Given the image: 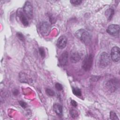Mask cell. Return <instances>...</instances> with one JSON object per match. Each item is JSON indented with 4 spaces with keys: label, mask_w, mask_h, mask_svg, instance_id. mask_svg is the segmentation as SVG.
Instances as JSON below:
<instances>
[{
    "label": "cell",
    "mask_w": 120,
    "mask_h": 120,
    "mask_svg": "<svg viewBox=\"0 0 120 120\" xmlns=\"http://www.w3.org/2000/svg\"><path fill=\"white\" fill-rule=\"evenodd\" d=\"M75 37L82 42L86 45L90 44L91 41V35L90 33L84 29H80L75 33Z\"/></svg>",
    "instance_id": "cell-1"
},
{
    "label": "cell",
    "mask_w": 120,
    "mask_h": 120,
    "mask_svg": "<svg viewBox=\"0 0 120 120\" xmlns=\"http://www.w3.org/2000/svg\"><path fill=\"white\" fill-rule=\"evenodd\" d=\"M119 86V81L116 78H112L108 80L105 83V87L110 92H113L117 90Z\"/></svg>",
    "instance_id": "cell-2"
},
{
    "label": "cell",
    "mask_w": 120,
    "mask_h": 120,
    "mask_svg": "<svg viewBox=\"0 0 120 120\" xmlns=\"http://www.w3.org/2000/svg\"><path fill=\"white\" fill-rule=\"evenodd\" d=\"M111 62V57L106 52H103L100 55L99 58V65L102 68L107 67Z\"/></svg>",
    "instance_id": "cell-3"
},
{
    "label": "cell",
    "mask_w": 120,
    "mask_h": 120,
    "mask_svg": "<svg viewBox=\"0 0 120 120\" xmlns=\"http://www.w3.org/2000/svg\"><path fill=\"white\" fill-rule=\"evenodd\" d=\"M93 56L91 54L87 55L82 62V68L85 71L90 70L92 67Z\"/></svg>",
    "instance_id": "cell-4"
},
{
    "label": "cell",
    "mask_w": 120,
    "mask_h": 120,
    "mask_svg": "<svg viewBox=\"0 0 120 120\" xmlns=\"http://www.w3.org/2000/svg\"><path fill=\"white\" fill-rule=\"evenodd\" d=\"M23 11L28 19H31L33 17V8L31 3L26 1L23 7Z\"/></svg>",
    "instance_id": "cell-5"
},
{
    "label": "cell",
    "mask_w": 120,
    "mask_h": 120,
    "mask_svg": "<svg viewBox=\"0 0 120 120\" xmlns=\"http://www.w3.org/2000/svg\"><path fill=\"white\" fill-rule=\"evenodd\" d=\"M107 32L113 36H117L120 33V26L118 24H110L106 30Z\"/></svg>",
    "instance_id": "cell-6"
},
{
    "label": "cell",
    "mask_w": 120,
    "mask_h": 120,
    "mask_svg": "<svg viewBox=\"0 0 120 120\" xmlns=\"http://www.w3.org/2000/svg\"><path fill=\"white\" fill-rule=\"evenodd\" d=\"M111 57L114 62H118L120 60V50L118 46L113 47L111 51Z\"/></svg>",
    "instance_id": "cell-7"
},
{
    "label": "cell",
    "mask_w": 120,
    "mask_h": 120,
    "mask_svg": "<svg viewBox=\"0 0 120 120\" xmlns=\"http://www.w3.org/2000/svg\"><path fill=\"white\" fill-rule=\"evenodd\" d=\"M51 27L50 24L47 22H42L40 25V30L41 33L44 36H47L51 31Z\"/></svg>",
    "instance_id": "cell-8"
},
{
    "label": "cell",
    "mask_w": 120,
    "mask_h": 120,
    "mask_svg": "<svg viewBox=\"0 0 120 120\" xmlns=\"http://www.w3.org/2000/svg\"><path fill=\"white\" fill-rule=\"evenodd\" d=\"M17 15L19 18L20 22L25 26H27L29 25L28 18L24 14L23 11L19 9L17 12Z\"/></svg>",
    "instance_id": "cell-9"
},
{
    "label": "cell",
    "mask_w": 120,
    "mask_h": 120,
    "mask_svg": "<svg viewBox=\"0 0 120 120\" xmlns=\"http://www.w3.org/2000/svg\"><path fill=\"white\" fill-rule=\"evenodd\" d=\"M67 44V38L66 36L62 35L60 36L57 41V46L60 49L64 48Z\"/></svg>",
    "instance_id": "cell-10"
},
{
    "label": "cell",
    "mask_w": 120,
    "mask_h": 120,
    "mask_svg": "<svg viewBox=\"0 0 120 120\" xmlns=\"http://www.w3.org/2000/svg\"><path fill=\"white\" fill-rule=\"evenodd\" d=\"M68 52L65 51L60 55L59 58V63L60 66H64L67 65L68 61Z\"/></svg>",
    "instance_id": "cell-11"
},
{
    "label": "cell",
    "mask_w": 120,
    "mask_h": 120,
    "mask_svg": "<svg viewBox=\"0 0 120 120\" xmlns=\"http://www.w3.org/2000/svg\"><path fill=\"white\" fill-rule=\"evenodd\" d=\"M81 58V54L77 51H72L70 55V60L73 63H77L80 60Z\"/></svg>",
    "instance_id": "cell-12"
},
{
    "label": "cell",
    "mask_w": 120,
    "mask_h": 120,
    "mask_svg": "<svg viewBox=\"0 0 120 120\" xmlns=\"http://www.w3.org/2000/svg\"><path fill=\"white\" fill-rule=\"evenodd\" d=\"M53 110L59 116H61L62 114L63 109L62 106L58 104V103H55L53 105Z\"/></svg>",
    "instance_id": "cell-13"
},
{
    "label": "cell",
    "mask_w": 120,
    "mask_h": 120,
    "mask_svg": "<svg viewBox=\"0 0 120 120\" xmlns=\"http://www.w3.org/2000/svg\"><path fill=\"white\" fill-rule=\"evenodd\" d=\"M19 80L20 82L23 83H28V78L27 75L24 72H20L19 74Z\"/></svg>",
    "instance_id": "cell-14"
},
{
    "label": "cell",
    "mask_w": 120,
    "mask_h": 120,
    "mask_svg": "<svg viewBox=\"0 0 120 120\" xmlns=\"http://www.w3.org/2000/svg\"><path fill=\"white\" fill-rule=\"evenodd\" d=\"M105 14L107 20L110 21L112 19L114 15V10L112 8H108L105 11Z\"/></svg>",
    "instance_id": "cell-15"
},
{
    "label": "cell",
    "mask_w": 120,
    "mask_h": 120,
    "mask_svg": "<svg viewBox=\"0 0 120 120\" xmlns=\"http://www.w3.org/2000/svg\"><path fill=\"white\" fill-rule=\"evenodd\" d=\"M70 114L73 118H76L79 116V112L75 109L72 108L70 110Z\"/></svg>",
    "instance_id": "cell-16"
},
{
    "label": "cell",
    "mask_w": 120,
    "mask_h": 120,
    "mask_svg": "<svg viewBox=\"0 0 120 120\" xmlns=\"http://www.w3.org/2000/svg\"><path fill=\"white\" fill-rule=\"evenodd\" d=\"M72 91L73 94L77 96H80L82 95V92L80 89L76 87H72Z\"/></svg>",
    "instance_id": "cell-17"
},
{
    "label": "cell",
    "mask_w": 120,
    "mask_h": 120,
    "mask_svg": "<svg viewBox=\"0 0 120 120\" xmlns=\"http://www.w3.org/2000/svg\"><path fill=\"white\" fill-rule=\"evenodd\" d=\"M45 92L47 95L51 96V97L53 96L55 94L54 91L53 90H52V89H49V88H47L45 90Z\"/></svg>",
    "instance_id": "cell-18"
},
{
    "label": "cell",
    "mask_w": 120,
    "mask_h": 120,
    "mask_svg": "<svg viewBox=\"0 0 120 120\" xmlns=\"http://www.w3.org/2000/svg\"><path fill=\"white\" fill-rule=\"evenodd\" d=\"M110 117L111 120H118L119 118L117 117L116 113L113 111H111L110 113Z\"/></svg>",
    "instance_id": "cell-19"
},
{
    "label": "cell",
    "mask_w": 120,
    "mask_h": 120,
    "mask_svg": "<svg viewBox=\"0 0 120 120\" xmlns=\"http://www.w3.org/2000/svg\"><path fill=\"white\" fill-rule=\"evenodd\" d=\"M70 2L73 5L77 6L80 5L82 3V1L80 0H71L70 1Z\"/></svg>",
    "instance_id": "cell-20"
},
{
    "label": "cell",
    "mask_w": 120,
    "mask_h": 120,
    "mask_svg": "<svg viewBox=\"0 0 120 120\" xmlns=\"http://www.w3.org/2000/svg\"><path fill=\"white\" fill-rule=\"evenodd\" d=\"M39 53L41 55V57L43 58H45V50L42 47H40L39 48Z\"/></svg>",
    "instance_id": "cell-21"
},
{
    "label": "cell",
    "mask_w": 120,
    "mask_h": 120,
    "mask_svg": "<svg viewBox=\"0 0 120 120\" xmlns=\"http://www.w3.org/2000/svg\"><path fill=\"white\" fill-rule=\"evenodd\" d=\"M55 88L59 91L63 89V87H62V85L61 84H60V83H58V82H57V83H55Z\"/></svg>",
    "instance_id": "cell-22"
},
{
    "label": "cell",
    "mask_w": 120,
    "mask_h": 120,
    "mask_svg": "<svg viewBox=\"0 0 120 120\" xmlns=\"http://www.w3.org/2000/svg\"><path fill=\"white\" fill-rule=\"evenodd\" d=\"M17 36L18 38H19L22 41H23L24 40V36H23V35L21 33H17Z\"/></svg>",
    "instance_id": "cell-23"
},
{
    "label": "cell",
    "mask_w": 120,
    "mask_h": 120,
    "mask_svg": "<svg viewBox=\"0 0 120 120\" xmlns=\"http://www.w3.org/2000/svg\"><path fill=\"white\" fill-rule=\"evenodd\" d=\"M19 104H20V105L23 108H25L27 107V104L23 101H19Z\"/></svg>",
    "instance_id": "cell-24"
},
{
    "label": "cell",
    "mask_w": 120,
    "mask_h": 120,
    "mask_svg": "<svg viewBox=\"0 0 120 120\" xmlns=\"http://www.w3.org/2000/svg\"><path fill=\"white\" fill-rule=\"evenodd\" d=\"M71 105L73 106H74V107H76V106H77V103H76V102L75 101V100H72L71 101Z\"/></svg>",
    "instance_id": "cell-25"
},
{
    "label": "cell",
    "mask_w": 120,
    "mask_h": 120,
    "mask_svg": "<svg viewBox=\"0 0 120 120\" xmlns=\"http://www.w3.org/2000/svg\"><path fill=\"white\" fill-rule=\"evenodd\" d=\"M13 94H14V95H18V90H14V91H13Z\"/></svg>",
    "instance_id": "cell-26"
}]
</instances>
